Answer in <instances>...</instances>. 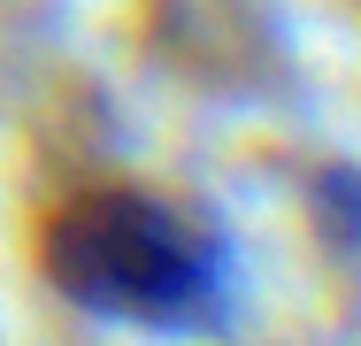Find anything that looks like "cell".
I'll return each mask as SVG.
<instances>
[{
    "label": "cell",
    "instance_id": "6da1fadb",
    "mask_svg": "<svg viewBox=\"0 0 361 346\" xmlns=\"http://www.w3.org/2000/svg\"><path fill=\"white\" fill-rule=\"evenodd\" d=\"M39 277L54 300L139 331V339H223L238 331L246 270L200 201L146 177H77L39 215Z\"/></svg>",
    "mask_w": 361,
    "mask_h": 346
}]
</instances>
